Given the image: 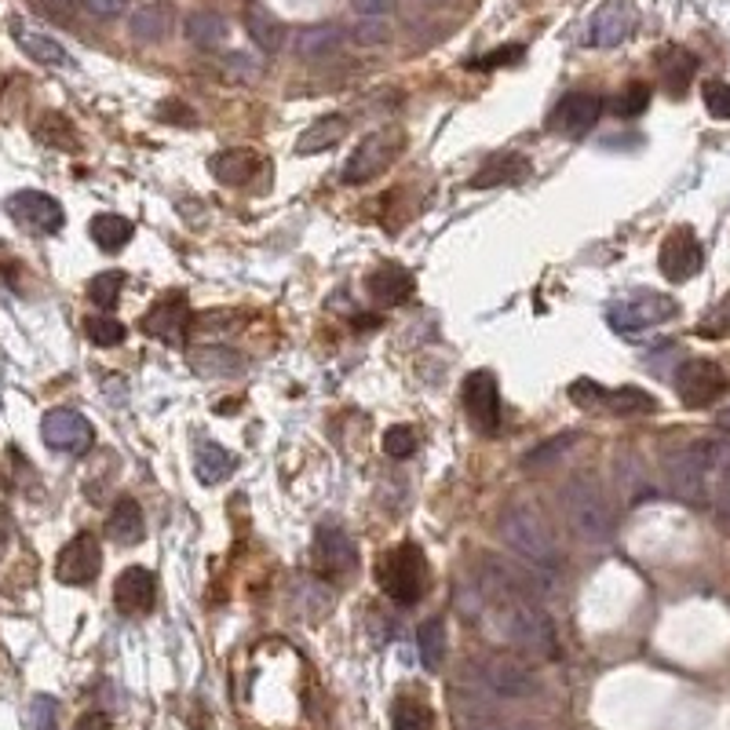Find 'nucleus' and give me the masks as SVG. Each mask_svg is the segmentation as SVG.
Masks as SVG:
<instances>
[{
    "instance_id": "nucleus-35",
    "label": "nucleus",
    "mask_w": 730,
    "mask_h": 730,
    "mask_svg": "<svg viewBox=\"0 0 730 730\" xmlns=\"http://www.w3.org/2000/svg\"><path fill=\"white\" fill-rule=\"evenodd\" d=\"M340 45H344V34L336 26H314V30H303V34L297 37V56L325 59V56H333Z\"/></svg>"
},
{
    "instance_id": "nucleus-33",
    "label": "nucleus",
    "mask_w": 730,
    "mask_h": 730,
    "mask_svg": "<svg viewBox=\"0 0 730 730\" xmlns=\"http://www.w3.org/2000/svg\"><path fill=\"white\" fill-rule=\"evenodd\" d=\"M190 366L198 369L201 376H237L245 369L242 355L223 351V347H201V351L190 355Z\"/></svg>"
},
{
    "instance_id": "nucleus-28",
    "label": "nucleus",
    "mask_w": 730,
    "mask_h": 730,
    "mask_svg": "<svg viewBox=\"0 0 730 730\" xmlns=\"http://www.w3.org/2000/svg\"><path fill=\"white\" fill-rule=\"evenodd\" d=\"M89 234H92V242L103 248V253H117V248H125L128 242H132L136 227L128 223L125 216H117V212H100V216H92Z\"/></svg>"
},
{
    "instance_id": "nucleus-31",
    "label": "nucleus",
    "mask_w": 730,
    "mask_h": 730,
    "mask_svg": "<svg viewBox=\"0 0 730 730\" xmlns=\"http://www.w3.org/2000/svg\"><path fill=\"white\" fill-rule=\"evenodd\" d=\"M231 472H234V453H227L220 442H201L198 445V456H194V475H198L205 486L223 483Z\"/></svg>"
},
{
    "instance_id": "nucleus-13",
    "label": "nucleus",
    "mask_w": 730,
    "mask_h": 730,
    "mask_svg": "<svg viewBox=\"0 0 730 730\" xmlns=\"http://www.w3.org/2000/svg\"><path fill=\"white\" fill-rule=\"evenodd\" d=\"M103 570V548L95 533H78L56 559V577L62 584H92Z\"/></svg>"
},
{
    "instance_id": "nucleus-41",
    "label": "nucleus",
    "mask_w": 730,
    "mask_h": 730,
    "mask_svg": "<svg viewBox=\"0 0 730 730\" xmlns=\"http://www.w3.org/2000/svg\"><path fill=\"white\" fill-rule=\"evenodd\" d=\"M384 453L395 456V461H406V456L417 453V431L406 428V424H395V428L384 431Z\"/></svg>"
},
{
    "instance_id": "nucleus-48",
    "label": "nucleus",
    "mask_w": 730,
    "mask_h": 730,
    "mask_svg": "<svg viewBox=\"0 0 730 730\" xmlns=\"http://www.w3.org/2000/svg\"><path fill=\"white\" fill-rule=\"evenodd\" d=\"M81 8L95 19H114L121 15V0H81Z\"/></svg>"
},
{
    "instance_id": "nucleus-50",
    "label": "nucleus",
    "mask_w": 730,
    "mask_h": 730,
    "mask_svg": "<svg viewBox=\"0 0 730 730\" xmlns=\"http://www.w3.org/2000/svg\"><path fill=\"white\" fill-rule=\"evenodd\" d=\"M73 730H114V727H111V719H106L103 712H84Z\"/></svg>"
},
{
    "instance_id": "nucleus-10",
    "label": "nucleus",
    "mask_w": 730,
    "mask_h": 730,
    "mask_svg": "<svg viewBox=\"0 0 730 730\" xmlns=\"http://www.w3.org/2000/svg\"><path fill=\"white\" fill-rule=\"evenodd\" d=\"M4 209H8V216H12L19 227H26V231H34V234H59L62 223H67V212H62V205L56 198H48V194H40V190H19V194H12Z\"/></svg>"
},
{
    "instance_id": "nucleus-38",
    "label": "nucleus",
    "mask_w": 730,
    "mask_h": 730,
    "mask_svg": "<svg viewBox=\"0 0 730 730\" xmlns=\"http://www.w3.org/2000/svg\"><path fill=\"white\" fill-rule=\"evenodd\" d=\"M121 289H125V275L121 270H103V275H95L89 281V300L95 308L103 311H114L117 300H121Z\"/></svg>"
},
{
    "instance_id": "nucleus-1",
    "label": "nucleus",
    "mask_w": 730,
    "mask_h": 730,
    "mask_svg": "<svg viewBox=\"0 0 730 730\" xmlns=\"http://www.w3.org/2000/svg\"><path fill=\"white\" fill-rule=\"evenodd\" d=\"M730 475V445L727 442H691L669 453L664 478L675 497L697 508H716V497Z\"/></svg>"
},
{
    "instance_id": "nucleus-51",
    "label": "nucleus",
    "mask_w": 730,
    "mask_h": 730,
    "mask_svg": "<svg viewBox=\"0 0 730 730\" xmlns=\"http://www.w3.org/2000/svg\"><path fill=\"white\" fill-rule=\"evenodd\" d=\"M472 730H533L526 723H475Z\"/></svg>"
},
{
    "instance_id": "nucleus-53",
    "label": "nucleus",
    "mask_w": 730,
    "mask_h": 730,
    "mask_svg": "<svg viewBox=\"0 0 730 730\" xmlns=\"http://www.w3.org/2000/svg\"><path fill=\"white\" fill-rule=\"evenodd\" d=\"M716 424H719V428H723V431H730V409H723V413H719V417H716Z\"/></svg>"
},
{
    "instance_id": "nucleus-37",
    "label": "nucleus",
    "mask_w": 730,
    "mask_h": 730,
    "mask_svg": "<svg viewBox=\"0 0 730 730\" xmlns=\"http://www.w3.org/2000/svg\"><path fill=\"white\" fill-rule=\"evenodd\" d=\"M391 727L395 730H431V708L420 697H398L391 708Z\"/></svg>"
},
{
    "instance_id": "nucleus-15",
    "label": "nucleus",
    "mask_w": 730,
    "mask_h": 730,
    "mask_svg": "<svg viewBox=\"0 0 730 730\" xmlns=\"http://www.w3.org/2000/svg\"><path fill=\"white\" fill-rule=\"evenodd\" d=\"M478 675H483V683L500 697H533L541 691L537 675H533L522 661L505 658V653L486 658L483 664H478Z\"/></svg>"
},
{
    "instance_id": "nucleus-17",
    "label": "nucleus",
    "mask_w": 730,
    "mask_h": 730,
    "mask_svg": "<svg viewBox=\"0 0 730 730\" xmlns=\"http://www.w3.org/2000/svg\"><path fill=\"white\" fill-rule=\"evenodd\" d=\"M599 114H603V100H599V95H592V92H570V95H563V100L555 103L548 125L555 128V132L577 139V136L592 132V125L599 121Z\"/></svg>"
},
{
    "instance_id": "nucleus-44",
    "label": "nucleus",
    "mask_w": 730,
    "mask_h": 730,
    "mask_svg": "<svg viewBox=\"0 0 730 730\" xmlns=\"http://www.w3.org/2000/svg\"><path fill=\"white\" fill-rule=\"evenodd\" d=\"M705 111L719 117V121H730V84L727 81H708L702 89Z\"/></svg>"
},
{
    "instance_id": "nucleus-29",
    "label": "nucleus",
    "mask_w": 730,
    "mask_h": 730,
    "mask_svg": "<svg viewBox=\"0 0 730 730\" xmlns=\"http://www.w3.org/2000/svg\"><path fill=\"white\" fill-rule=\"evenodd\" d=\"M183 30H187V40L194 48H205V51H212V48H220L223 40H227V19L223 15H216V12H190L187 15V23H183Z\"/></svg>"
},
{
    "instance_id": "nucleus-46",
    "label": "nucleus",
    "mask_w": 730,
    "mask_h": 730,
    "mask_svg": "<svg viewBox=\"0 0 730 730\" xmlns=\"http://www.w3.org/2000/svg\"><path fill=\"white\" fill-rule=\"evenodd\" d=\"M358 19H387L398 8V0H351Z\"/></svg>"
},
{
    "instance_id": "nucleus-40",
    "label": "nucleus",
    "mask_w": 730,
    "mask_h": 730,
    "mask_svg": "<svg viewBox=\"0 0 730 730\" xmlns=\"http://www.w3.org/2000/svg\"><path fill=\"white\" fill-rule=\"evenodd\" d=\"M647 106H650V84L631 81L628 89L617 95L614 111H617V117H639L642 111H647Z\"/></svg>"
},
{
    "instance_id": "nucleus-11",
    "label": "nucleus",
    "mask_w": 730,
    "mask_h": 730,
    "mask_svg": "<svg viewBox=\"0 0 730 730\" xmlns=\"http://www.w3.org/2000/svg\"><path fill=\"white\" fill-rule=\"evenodd\" d=\"M40 434L56 453L84 456L95 445V428L81 417L78 409H51L45 420H40Z\"/></svg>"
},
{
    "instance_id": "nucleus-42",
    "label": "nucleus",
    "mask_w": 730,
    "mask_h": 730,
    "mask_svg": "<svg viewBox=\"0 0 730 730\" xmlns=\"http://www.w3.org/2000/svg\"><path fill=\"white\" fill-rule=\"evenodd\" d=\"M84 333H89V340L95 347H117L125 340L128 329L121 322H114V318H89V322H84Z\"/></svg>"
},
{
    "instance_id": "nucleus-32",
    "label": "nucleus",
    "mask_w": 730,
    "mask_h": 730,
    "mask_svg": "<svg viewBox=\"0 0 730 730\" xmlns=\"http://www.w3.org/2000/svg\"><path fill=\"white\" fill-rule=\"evenodd\" d=\"M245 26H248V37L256 40V48L270 51V56H275V51L286 45V26H281L278 19L267 12V8H259V4L248 8V12H245Z\"/></svg>"
},
{
    "instance_id": "nucleus-14",
    "label": "nucleus",
    "mask_w": 730,
    "mask_h": 730,
    "mask_svg": "<svg viewBox=\"0 0 730 730\" xmlns=\"http://www.w3.org/2000/svg\"><path fill=\"white\" fill-rule=\"evenodd\" d=\"M464 409L467 420L475 424V431L494 434L500 428V391H497V376L489 369H478L464 380Z\"/></svg>"
},
{
    "instance_id": "nucleus-12",
    "label": "nucleus",
    "mask_w": 730,
    "mask_h": 730,
    "mask_svg": "<svg viewBox=\"0 0 730 730\" xmlns=\"http://www.w3.org/2000/svg\"><path fill=\"white\" fill-rule=\"evenodd\" d=\"M705 264V253H702V242H697V234L691 227H675L669 231V237L661 242V256H658V267L661 275L669 281H691L697 270Z\"/></svg>"
},
{
    "instance_id": "nucleus-4",
    "label": "nucleus",
    "mask_w": 730,
    "mask_h": 730,
    "mask_svg": "<svg viewBox=\"0 0 730 730\" xmlns=\"http://www.w3.org/2000/svg\"><path fill=\"white\" fill-rule=\"evenodd\" d=\"M563 511L570 530L588 544H603L614 537V511H610L603 486L588 472H577L563 486Z\"/></svg>"
},
{
    "instance_id": "nucleus-3",
    "label": "nucleus",
    "mask_w": 730,
    "mask_h": 730,
    "mask_svg": "<svg viewBox=\"0 0 730 730\" xmlns=\"http://www.w3.org/2000/svg\"><path fill=\"white\" fill-rule=\"evenodd\" d=\"M497 636L508 647H519L533 653V658H559V639H555V625L548 614L537 606V599H511V603H497Z\"/></svg>"
},
{
    "instance_id": "nucleus-21",
    "label": "nucleus",
    "mask_w": 730,
    "mask_h": 730,
    "mask_svg": "<svg viewBox=\"0 0 730 730\" xmlns=\"http://www.w3.org/2000/svg\"><path fill=\"white\" fill-rule=\"evenodd\" d=\"M314 559H318L329 573H347L358 563V548L344 530L322 526L318 537H314Z\"/></svg>"
},
{
    "instance_id": "nucleus-5",
    "label": "nucleus",
    "mask_w": 730,
    "mask_h": 730,
    "mask_svg": "<svg viewBox=\"0 0 730 730\" xmlns=\"http://www.w3.org/2000/svg\"><path fill=\"white\" fill-rule=\"evenodd\" d=\"M570 402L599 417H642V413L658 409V398L642 387H603L595 380H573L570 384Z\"/></svg>"
},
{
    "instance_id": "nucleus-54",
    "label": "nucleus",
    "mask_w": 730,
    "mask_h": 730,
    "mask_svg": "<svg viewBox=\"0 0 730 730\" xmlns=\"http://www.w3.org/2000/svg\"><path fill=\"white\" fill-rule=\"evenodd\" d=\"M428 4H442V0H428Z\"/></svg>"
},
{
    "instance_id": "nucleus-2",
    "label": "nucleus",
    "mask_w": 730,
    "mask_h": 730,
    "mask_svg": "<svg viewBox=\"0 0 730 730\" xmlns=\"http://www.w3.org/2000/svg\"><path fill=\"white\" fill-rule=\"evenodd\" d=\"M500 537H505L508 548H515L522 559H530L537 570H552V566H559L563 552H559V541H555V533L548 530V522L533 505L526 500H515V505H508L500 511Z\"/></svg>"
},
{
    "instance_id": "nucleus-16",
    "label": "nucleus",
    "mask_w": 730,
    "mask_h": 730,
    "mask_svg": "<svg viewBox=\"0 0 730 730\" xmlns=\"http://www.w3.org/2000/svg\"><path fill=\"white\" fill-rule=\"evenodd\" d=\"M158 603V581L154 573L143 570V566H128V570L117 573L114 581V606L121 610L125 617H143Z\"/></svg>"
},
{
    "instance_id": "nucleus-24",
    "label": "nucleus",
    "mask_w": 730,
    "mask_h": 730,
    "mask_svg": "<svg viewBox=\"0 0 730 730\" xmlns=\"http://www.w3.org/2000/svg\"><path fill=\"white\" fill-rule=\"evenodd\" d=\"M366 289L373 300H384V303H406L413 297V289H417V278L409 275L406 267L398 264H387L373 270V275L366 278Z\"/></svg>"
},
{
    "instance_id": "nucleus-6",
    "label": "nucleus",
    "mask_w": 730,
    "mask_h": 730,
    "mask_svg": "<svg viewBox=\"0 0 730 730\" xmlns=\"http://www.w3.org/2000/svg\"><path fill=\"white\" fill-rule=\"evenodd\" d=\"M376 577L395 603L413 606L420 603L424 588H428V563H424V552L417 544H398V548H391L384 559H380Z\"/></svg>"
},
{
    "instance_id": "nucleus-45",
    "label": "nucleus",
    "mask_w": 730,
    "mask_h": 730,
    "mask_svg": "<svg viewBox=\"0 0 730 730\" xmlns=\"http://www.w3.org/2000/svg\"><path fill=\"white\" fill-rule=\"evenodd\" d=\"M387 34L391 30H387L384 19H358L355 30H351V37L358 40V45H384Z\"/></svg>"
},
{
    "instance_id": "nucleus-19",
    "label": "nucleus",
    "mask_w": 730,
    "mask_h": 730,
    "mask_svg": "<svg viewBox=\"0 0 730 730\" xmlns=\"http://www.w3.org/2000/svg\"><path fill=\"white\" fill-rule=\"evenodd\" d=\"M533 172V161L519 150H505V154H494L483 169L467 179L472 190H489V187H515Z\"/></svg>"
},
{
    "instance_id": "nucleus-8",
    "label": "nucleus",
    "mask_w": 730,
    "mask_h": 730,
    "mask_svg": "<svg viewBox=\"0 0 730 730\" xmlns=\"http://www.w3.org/2000/svg\"><path fill=\"white\" fill-rule=\"evenodd\" d=\"M675 314H680V303L664 297V292H636V297L617 300L614 308L606 311V318L617 333H639V329H650V325L675 318Z\"/></svg>"
},
{
    "instance_id": "nucleus-47",
    "label": "nucleus",
    "mask_w": 730,
    "mask_h": 730,
    "mask_svg": "<svg viewBox=\"0 0 730 730\" xmlns=\"http://www.w3.org/2000/svg\"><path fill=\"white\" fill-rule=\"evenodd\" d=\"M522 59V48L519 45H511V48H497V51H489V56L478 62L483 70H497V67H508V62H519Z\"/></svg>"
},
{
    "instance_id": "nucleus-43",
    "label": "nucleus",
    "mask_w": 730,
    "mask_h": 730,
    "mask_svg": "<svg viewBox=\"0 0 730 730\" xmlns=\"http://www.w3.org/2000/svg\"><path fill=\"white\" fill-rule=\"evenodd\" d=\"M30 727L34 730H56L59 727V702L48 694H37L30 702Z\"/></svg>"
},
{
    "instance_id": "nucleus-25",
    "label": "nucleus",
    "mask_w": 730,
    "mask_h": 730,
    "mask_svg": "<svg viewBox=\"0 0 730 730\" xmlns=\"http://www.w3.org/2000/svg\"><path fill=\"white\" fill-rule=\"evenodd\" d=\"M209 169L227 187H242V183H248L259 172V158L256 150H223V154H216L209 161Z\"/></svg>"
},
{
    "instance_id": "nucleus-20",
    "label": "nucleus",
    "mask_w": 730,
    "mask_h": 730,
    "mask_svg": "<svg viewBox=\"0 0 730 730\" xmlns=\"http://www.w3.org/2000/svg\"><path fill=\"white\" fill-rule=\"evenodd\" d=\"M387 161H391L387 136H384V132H373L369 139H362V143H358L351 161L344 165V183H366V179H373V176H380V172L387 169Z\"/></svg>"
},
{
    "instance_id": "nucleus-30",
    "label": "nucleus",
    "mask_w": 730,
    "mask_h": 730,
    "mask_svg": "<svg viewBox=\"0 0 730 730\" xmlns=\"http://www.w3.org/2000/svg\"><path fill=\"white\" fill-rule=\"evenodd\" d=\"M344 136H347V117H340V114L322 117V121H314L308 132L297 139V154H318V150L336 147Z\"/></svg>"
},
{
    "instance_id": "nucleus-23",
    "label": "nucleus",
    "mask_w": 730,
    "mask_h": 730,
    "mask_svg": "<svg viewBox=\"0 0 730 730\" xmlns=\"http://www.w3.org/2000/svg\"><path fill=\"white\" fill-rule=\"evenodd\" d=\"M128 34L143 45H158L172 34V8L165 0H150V4H139L132 15H128Z\"/></svg>"
},
{
    "instance_id": "nucleus-34",
    "label": "nucleus",
    "mask_w": 730,
    "mask_h": 730,
    "mask_svg": "<svg viewBox=\"0 0 730 730\" xmlns=\"http://www.w3.org/2000/svg\"><path fill=\"white\" fill-rule=\"evenodd\" d=\"M445 621L442 617H428L424 625L417 628V647H420V661H424V669H442V661H445Z\"/></svg>"
},
{
    "instance_id": "nucleus-52",
    "label": "nucleus",
    "mask_w": 730,
    "mask_h": 730,
    "mask_svg": "<svg viewBox=\"0 0 730 730\" xmlns=\"http://www.w3.org/2000/svg\"><path fill=\"white\" fill-rule=\"evenodd\" d=\"M48 8H56V12H73V8H81V0H48Z\"/></svg>"
},
{
    "instance_id": "nucleus-18",
    "label": "nucleus",
    "mask_w": 730,
    "mask_h": 730,
    "mask_svg": "<svg viewBox=\"0 0 730 730\" xmlns=\"http://www.w3.org/2000/svg\"><path fill=\"white\" fill-rule=\"evenodd\" d=\"M190 329V308L183 292H172V297L158 300L154 311L143 314V333L154 336L161 344H179Z\"/></svg>"
},
{
    "instance_id": "nucleus-22",
    "label": "nucleus",
    "mask_w": 730,
    "mask_h": 730,
    "mask_svg": "<svg viewBox=\"0 0 730 730\" xmlns=\"http://www.w3.org/2000/svg\"><path fill=\"white\" fill-rule=\"evenodd\" d=\"M15 40L19 48L26 51L30 59L40 62V67H56V70H73L78 62H73V56L67 48L59 45L56 37L40 34V30H30V26H15Z\"/></svg>"
},
{
    "instance_id": "nucleus-7",
    "label": "nucleus",
    "mask_w": 730,
    "mask_h": 730,
    "mask_svg": "<svg viewBox=\"0 0 730 730\" xmlns=\"http://www.w3.org/2000/svg\"><path fill=\"white\" fill-rule=\"evenodd\" d=\"M727 391H730V376L712 358H686V362L675 369V395L691 409L716 406Z\"/></svg>"
},
{
    "instance_id": "nucleus-39",
    "label": "nucleus",
    "mask_w": 730,
    "mask_h": 730,
    "mask_svg": "<svg viewBox=\"0 0 730 730\" xmlns=\"http://www.w3.org/2000/svg\"><path fill=\"white\" fill-rule=\"evenodd\" d=\"M697 336H705V340H723V336H730V292L697 322Z\"/></svg>"
},
{
    "instance_id": "nucleus-36",
    "label": "nucleus",
    "mask_w": 730,
    "mask_h": 730,
    "mask_svg": "<svg viewBox=\"0 0 730 730\" xmlns=\"http://www.w3.org/2000/svg\"><path fill=\"white\" fill-rule=\"evenodd\" d=\"M573 442H581V431H563V434H555V439H548L544 445H537L533 453H526L522 456V467L526 472H541V467H552L559 456H566L573 450Z\"/></svg>"
},
{
    "instance_id": "nucleus-9",
    "label": "nucleus",
    "mask_w": 730,
    "mask_h": 730,
    "mask_svg": "<svg viewBox=\"0 0 730 730\" xmlns=\"http://www.w3.org/2000/svg\"><path fill=\"white\" fill-rule=\"evenodd\" d=\"M639 26V8L631 0H606L603 8H595V15L588 19L584 40L592 48H617L636 34Z\"/></svg>"
},
{
    "instance_id": "nucleus-49",
    "label": "nucleus",
    "mask_w": 730,
    "mask_h": 730,
    "mask_svg": "<svg viewBox=\"0 0 730 730\" xmlns=\"http://www.w3.org/2000/svg\"><path fill=\"white\" fill-rule=\"evenodd\" d=\"M227 67H231L237 78H245V81H253L256 78V62H253V56H242V51H231V56H227Z\"/></svg>"
},
{
    "instance_id": "nucleus-27",
    "label": "nucleus",
    "mask_w": 730,
    "mask_h": 730,
    "mask_svg": "<svg viewBox=\"0 0 730 730\" xmlns=\"http://www.w3.org/2000/svg\"><path fill=\"white\" fill-rule=\"evenodd\" d=\"M106 533L117 541V544H139L147 533V522H143V508L136 505L132 497H121L111 511V519H106Z\"/></svg>"
},
{
    "instance_id": "nucleus-26",
    "label": "nucleus",
    "mask_w": 730,
    "mask_h": 730,
    "mask_svg": "<svg viewBox=\"0 0 730 730\" xmlns=\"http://www.w3.org/2000/svg\"><path fill=\"white\" fill-rule=\"evenodd\" d=\"M658 73H661V84L669 89L672 95H683L686 92V84L694 81V73H697V59L691 56L686 48H664L661 56H658Z\"/></svg>"
}]
</instances>
